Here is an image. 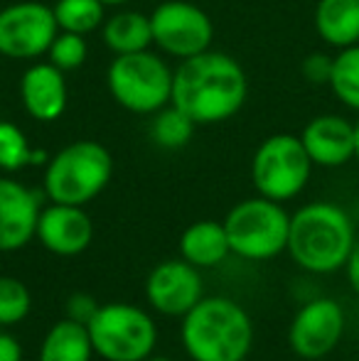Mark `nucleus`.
Here are the masks:
<instances>
[{
	"label": "nucleus",
	"mask_w": 359,
	"mask_h": 361,
	"mask_svg": "<svg viewBox=\"0 0 359 361\" xmlns=\"http://www.w3.org/2000/svg\"><path fill=\"white\" fill-rule=\"evenodd\" d=\"M104 42L114 54H133L143 52L153 44V27L150 15L123 10L116 13L104 23Z\"/></svg>",
	"instance_id": "20"
},
{
	"label": "nucleus",
	"mask_w": 359,
	"mask_h": 361,
	"mask_svg": "<svg viewBox=\"0 0 359 361\" xmlns=\"http://www.w3.org/2000/svg\"><path fill=\"white\" fill-rule=\"evenodd\" d=\"M59 25L44 3L23 0L0 10V54L10 59H35L47 54Z\"/></svg>",
	"instance_id": "10"
},
{
	"label": "nucleus",
	"mask_w": 359,
	"mask_h": 361,
	"mask_svg": "<svg viewBox=\"0 0 359 361\" xmlns=\"http://www.w3.org/2000/svg\"><path fill=\"white\" fill-rule=\"evenodd\" d=\"M99 307H101V305H96L89 295L79 293V295H72V298H69L67 314H69V319H77V322H82V324H89L91 317H94Z\"/></svg>",
	"instance_id": "28"
},
{
	"label": "nucleus",
	"mask_w": 359,
	"mask_h": 361,
	"mask_svg": "<svg viewBox=\"0 0 359 361\" xmlns=\"http://www.w3.org/2000/svg\"><path fill=\"white\" fill-rule=\"evenodd\" d=\"M23 359V349H20V342L10 334L0 332V361H20Z\"/></svg>",
	"instance_id": "29"
},
{
	"label": "nucleus",
	"mask_w": 359,
	"mask_h": 361,
	"mask_svg": "<svg viewBox=\"0 0 359 361\" xmlns=\"http://www.w3.org/2000/svg\"><path fill=\"white\" fill-rule=\"evenodd\" d=\"M104 8L101 0H57L52 5L54 20L64 32L89 35L104 25Z\"/></svg>",
	"instance_id": "22"
},
{
	"label": "nucleus",
	"mask_w": 359,
	"mask_h": 361,
	"mask_svg": "<svg viewBox=\"0 0 359 361\" xmlns=\"http://www.w3.org/2000/svg\"><path fill=\"white\" fill-rule=\"evenodd\" d=\"M30 305V290L18 278H0V324H18L20 319L28 317Z\"/></svg>",
	"instance_id": "26"
},
{
	"label": "nucleus",
	"mask_w": 359,
	"mask_h": 361,
	"mask_svg": "<svg viewBox=\"0 0 359 361\" xmlns=\"http://www.w3.org/2000/svg\"><path fill=\"white\" fill-rule=\"evenodd\" d=\"M300 140L312 165L320 167H340L350 162L357 152V128L335 114L315 116L303 128Z\"/></svg>",
	"instance_id": "15"
},
{
	"label": "nucleus",
	"mask_w": 359,
	"mask_h": 361,
	"mask_svg": "<svg viewBox=\"0 0 359 361\" xmlns=\"http://www.w3.org/2000/svg\"><path fill=\"white\" fill-rule=\"evenodd\" d=\"M104 5H121V3H128V0H101Z\"/></svg>",
	"instance_id": "31"
},
{
	"label": "nucleus",
	"mask_w": 359,
	"mask_h": 361,
	"mask_svg": "<svg viewBox=\"0 0 359 361\" xmlns=\"http://www.w3.org/2000/svg\"><path fill=\"white\" fill-rule=\"evenodd\" d=\"M355 128H357V152H355V157H357V160H359V123L355 126Z\"/></svg>",
	"instance_id": "32"
},
{
	"label": "nucleus",
	"mask_w": 359,
	"mask_h": 361,
	"mask_svg": "<svg viewBox=\"0 0 359 361\" xmlns=\"http://www.w3.org/2000/svg\"><path fill=\"white\" fill-rule=\"evenodd\" d=\"M145 298L155 312L168 317H185L202 300V278L185 258L165 261L148 276Z\"/></svg>",
	"instance_id": "12"
},
{
	"label": "nucleus",
	"mask_w": 359,
	"mask_h": 361,
	"mask_svg": "<svg viewBox=\"0 0 359 361\" xmlns=\"http://www.w3.org/2000/svg\"><path fill=\"white\" fill-rule=\"evenodd\" d=\"M251 344L249 312L229 298H202L182 317V347L192 361H244Z\"/></svg>",
	"instance_id": "3"
},
{
	"label": "nucleus",
	"mask_w": 359,
	"mask_h": 361,
	"mask_svg": "<svg viewBox=\"0 0 359 361\" xmlns=\"http://www.w3.org/2000/svg\"><path fill=\"white\" fill-rule=\"evenodd\" d=\"M345 332V312L340 302L317 298L296 312L288 329L291 349L303 359H322L340 344Z\"/></svg>",
	"instance_id": "11"
},
{
	"label": "nucleus",
	"mask_w": 359,
	"mask_h": 361,
	"mask_svg": "<svg viewBox=\"0 0 359 361\" xmlns=\"http://www.w3.org/2000/svg\"><path fill=\"white\" fill-rule=\"evenodd\" d=\"M39 195L8 177H0V253L28 246L37 233Z\"/></svg>",
	"instance_id": "13"
},
{
	"label": "nucleus",
	"mask_w": 359,
	"mask_h": 361,
	"mask_svg": "<svg viewBox=\"0 0 359 361\" xmlns=\"http://www.w3.org/2000/svg\"><path fill=\"white\" fill-rule=\"evenodd\" d=\"M345 268H347V281H350L352 290H355V295L359 298V238L355 241V248H352Z\"/></svg>",
	"instance_id": "30"
},
{
	"label": "nucleus",
	"mask_w": 359,
	"mask_h": 361,
	"mask_svg": "<svg viewBox=\"0 0 359 361\" xmlns=\"http://www.w3.org/2000/svg\"><path fill=\"white\" fill-rule=\"evenodd\" d=\"M114 175V157L96 140H77L49 157L44 195L57 204L84 207L104 192Z\"/></svg>",
	"instance_id": "4"
},
{
	"label": "nucleus",
	"mask_w": 359,
	"mask_h": 361,
	"mask_svg": "<svg viewBox=\"0 0 359 361\" xmlns=\"http://www.w3.org/2000/svg\"><path fill=\"white\" fill-rule=\"evenodd\" d=\"M315 30L332 47L359 42V0H320L315 8Z\"/></svg>",
	"instance_id": "18"
},
{
	"label": "nucleus",
	"mask_w": 359,
	"mask_h": 361,
	"mask_svg": "<svg viewBox=\"0 0 359 361\" xmlns=\"http://www.w3.org/2000/svg\"><path fill=\"white\" fill-rule=\"evenodd\" d=\"M150 27L153 44L178 59L207 52L214 39V25L209 15L187 0H168L158 5L150 15Z\"/></svg>",
	"instance_id": "9"
},
{
	"label": "nucleus",
	"mask_w": 359,
	"mask_h": 361,
	"mask_svg": "<svg viewBox=\"0 0 359 361\" xmlns=\"http://www.w3.org/2000/svg\"><path fill=\"white\" fill-rule=\"evenodd\" d=\"M355 224L342 207L312 202L291 216V258L308 273H335L347 266L355 248Z\"/></svg>",
	"instance_id": "2"
},
{
	"label": "nucleus",
	"mask_w": 359,
	"mask_h": 361,
	"mask_svg": "<svg viewBox=\"0 0 359 361\" xmlns=\"http://www.w3.org/2000/svg\"><path fill=\"white\" fill-rule=\"evenodd\" d=\"M226 238L231 253L249 261H269L288 248L291 216L281 202L256 197L244 200L226 214L224 221Z\"/></svg>",
	"instance_id": "6"
},
{
	"label": "nucleus",
	"mask_w": 359,
	"mask_h": 361,
	"mask_svg": "<svg viewBox=\"0 0 359 361\" xmlns=\"http://www.w3.org/2000/svg\"><path fill=\"white\" fill-rule=\"evenodd\" d=\"M143 361H170V359H150L148 357V359H143Z\"/></svg>",
	"instance_id": "33"
},
{
	"label": "nucleus",
	"mask_w": 359,
	"mask_h": 361,
	"mask_svg": "<svg viewBox=\"0 0 359 361\" xmlns=\"http://www.w3.org/2000/svg\"><path fill=\"white\" fill-rule=\"evenodd\" d=\"M303 76L310 84H330L332 76V57L327 54H310L303 62Z\"/></svg>",
	"instance_id": "27"
},
{
	"label": "nucleus",
	"mask_w": 359,
	"mask_h": 361,
	"mask_svg": "<svg viewBox=\"0 0 359 361\" xmlns=\"http://www.w3.org/2000/svg\"><path fill=\"white\" fill-rule=\"evenodd\" d=\"M94 344H91L87 324L77 319L57 322L42 339L39 361H91Z\"/></svg>",
	"instance_id": "19"
},
{
	"label": "nucleus",
	"mask_w": 359,
	"mask_h": 361,
	"mask_svg": "<svg viewBox=\"0 0 359 361\" xmlns=\"http://www.w3.org/2000/svg\"><path fill=\"white\" fill-rule=\"evenodd\" d=\"M180 253L195 268H212L231 253L226 228L219 221H195L180 236Z\"/></svg>",
	"instance_id": "17"
},
{
	"label": "nucleus",
	"mask_w": 359,
	"mask_h": 361,
	"mask_svg": "<svg viewBox=\"0 0 359 361\" xmlns=\"http://www.w3.org/2000/svg\"><path fill=\"white\" fill-rule=\"evenodd\" d=\"M175 72L158 57L148 52L116 54L106 72V84L118 106L130 114H158L173 101Z\"/></svg>",
	"instance_id": "5"
},
{
	"label": "nucleus",
	"mask_w": 359,
	"mask_h": 361,
	"mask_svg": "<svg viewBox=\"0 0 359 361\" xmlns=\"http://www.w3.org/2000/svg\"><path fill=\"white\" fill-rule=\"evenodd\" d=\"M312 172V160L300 135L276 133L266 138L251 160V180L261 197L288 202L305 190Z\"/></svg>",
	"instance_id": "8"
},
{
	"label": "nucleus",
	"mask_w": 359,
	"mask_h": 361,
	"mask_svg": "<svg viewBox=\"0 0 359 361\" xmlns=\"http://www.w3.org/2000/svg\"><path fill=\"white\" fill-rule=\"evenodd\" d=\"M249 84L241 64L224 52H200L180 62L173 76V101L197 126L231 118L244 106Z\"/></svg>",
	"instance_id": "1"
},
{
	"label": "nucleus",
	"mask_w": 359,
	"mask_h": 361,
	"mask_svg": "<svg viewBox=\"0 0 359 361\" xmlns=\"http://www.w3.org/2000/svg\"><path fill=\"white\" fill-rule=\"evenodd\" d=\"M87 329L94 352L106 361H143L158 342L153 317L126 302L101 305Z\"/></svg>",
	"instance_id": "7"
},
{
	"label": "nucleus",
	"mask_w": 359,
	"mask_h": 361,
	"mask_svg": "<svg viewBox=\"0 0 359 361\" xmlns=\"http://www.w3.org/2000/svg\"><path fill=\"white\" fill-rule=\"evenodd\" d=\"M44 248L57 256H79L94 238V224L87 212L77 204H57L39 212L37 233Z\"/></svg>",
	"instance_id": "14"
},
{
	"label": "nucleus",
	"mask_w": 359,
	"mask_h": 361,
	"mask_svg": "<svg viewBox=\"0 0 359 361\" xmlns=\"http://www.w3.org/2000/svg\"><path fill=\"white\" fill-rule=\"evenodd\" d=\"M20 99L35 121H57L67 109V81L64 72L52 62L32 64L20 79Z\"/></svg>",
	"instance_id": "16"
},
{
	"label": "nucleus",
	"mask_w": 359,
	"mask_h": 361,
	"mask_svg": "<svg viewBox=\"0 0 359 361\" xmlns=\"http://www.w3.org/2000/svg\"><path fill=\"white\" fill-rule=\"evenodd\" d=\"M197 123L187 114H182L178 106H165L155 114L153 126H150V138L155 140V145L165 147V150H178L185 147L192 140Z\"/></svg>",
	"instance_id": "23"
},
{
	"label": "nucleus",
	"mask_w": 359,
	"mask_h": 361,
	"mask_svg": "<svg viewBox=\"0 0 359 361\" xmlns=\"http://www.w3.org/2000/svg\"><path fill=\"white\" fill-rule=\"evenodd\" d=\"M47 54H49V62H52L57 69H62V72H72V69H79L84 62H87L89 47H87L84 35L64 32V30H59L57 37H54V42L49 44Z\"/></svg>",
	"instance_id": "25"
},
{
	"label": "nucleus",
	"mask_w": 359,
	"mask_h": 361,
	"mask_svg": "<svg viewBox=\"0 0 359 361\" xmlns=\"http://www.w3.org/2000/svg\"><path fill=\"white\" fill-rule=\"evenodd\" d=\"M330 86L342 104L359 111V42L342 47L340 54L332 57Z\"/></svg>",
	"instance_id": "24"
},
{
	"label": "nucleus",
	"mask_w": 359,
	"mask_h": 361,
	"mask_svg": "<svg viewBox=\"0 0 359 361\" xmlns=\"http://www.w3.org/2000/svg\"><path fill=\"white\" fill-rule=\"evenodd\" d=\"M44 160H49L47 152L32 150L18 126L10 121H0V170L18 172L23 167L39 165Z\"/></svg>",
	"instance_id": "21"
}]
</instances>
